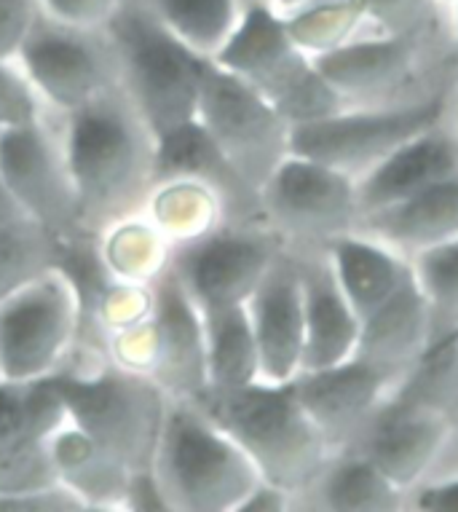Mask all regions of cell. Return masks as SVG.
I'll return each mask as SVG.
<instances>
[{"label":"cell","mask_w":458,"mask_h":512,"mask_svg":"<svg viewBox=\"0 0 458 512\" xmlns=\"http://www.w3.org/2000/svg\"><path fill=\"white\" fill-rule=\"evenodd\" d=\"M59 132L81 223L89 234L145 210L156 185L159 137L124 86L59 118Z\"/></svg>","instance_id":"obj_1"},{"label":"cell","mask_w":458,"mask_h":512,"mask_svg":"<svg viewBox=\"0 0 458 512\" xmlns=\"http://www.w3.org/2000/svg\"><path fill=\"white\" fill-rule=\"evenodd\" d=\"M207 325V373L209 389H242L260 381V352L252 330L250 311L244 306L209 311Z\"/></svg>","instance_id":"obj_28"},{"label":"cell","mask_w":458,"mask_h":512,"mask_svg":"<svg viewBox=\"0 0 458 512\" xmlns=\"http://www.w3.org/2000/svg\"><path fill=\"white\" fill-rule=\"evenodd\" d=\"M268 226H220L172 252V271L201 314L244 306L282 252Z\"/></svg>","instance_id":"obj_13"},{"label":"cell","mask_w":458,"mask_h":512,"mask_svg":"<svg viewBox=\"0 0 458 512\" xmlns=\"http://www.w3.org/2000/svg\"><path fill=\"white\" fill-rule=\"evenodd\" d=\"M124 0H38V9L62 25L81 30H108Z\"/></svg>","instance_id":"obj_37"},{"label":"cell","mask_w":458,"mask_h":512,"mask_svg":"<svg viewBox=\"0 0 458 512\" xmlns=\"http://www.w3.org/2000/svg\"><path fill=\"white\" fill-rule=\"evenodd\" d=\"M325 250L359 319L370 317L413 277V266L405 255L362 231L338 236Z\"/></svg>","instance_id":"obj_23"},{"label":"cell","mask_w":458,"mask_h":512,"mask_svg":"<svg viewBox=\"0 0 458 512\" xmlns=\"http://www.w3.org/2000/svg\"><path fill=\"white\" fill-rule=\"evenodd\" d=\"M148 215L172 247L196 242L209 231L225 226V210L220 196L209 185L191 177H167L159 180L145 202Z\"/></svg>","instance_id":"obj_27"},{"label":"cell","mask_w":458,"mask_h":512,"mask_svg":"<svg viewBox=\"0 0 458 512\" xmlns=\"http://www.w3.org/2000/svg\"><path fill=\"white\" fill-rule=\"evenodd\" d=\"M260 352V381L290 384L303 368L306 295L295 252L282 247L247 301Z\"/></svg>","instance_id":"obj_15"},{"label":"cell","mask_w":458,"mask_h":512,"mask_svg":"<svg viewBox=\"0 0 458 512\" xmlns=\"http://www.w3.org/2000/svg\"><path fill=\"white\" fill-rule=\"evenodd\" d=\"M193 403L242 445L260 478L303 496L338 454L290 384L255 381L242 389H207Z\"/></svg>","instance_id":"obj_2"},{"label":"cell","mask_w":458,"mask_h":512,"mask_svg":"<svg viewBox=\"0 0 458 512\" xmlns=\"http://www.w3.org/2000/svg\"><path fill=\"white\" fill-rule=\"evenodd\" d=\"M59 483H65L86 510H124L132 470L105 451L92 435L67 421L49 440Z\"/></svg>","instance_id":"obj_25"},{"label":"cell","mask_w":458,"mask_h":512,"mask_svg":"<svg viewBox=\"0 0 458 512\" xmlns=\"http://www.w3.org/2000/svg\"><path fill=\"white\" fill-rule=\"evenodd\" d=\"M172 512H239L260 472L193 400L172 397L150 464Z\"/></svg>","instance_id":"obj_3"},{"label":"cell","mask_w":458,"mask_h":512,"mask_svg":"<svg viewBox=\"0 0 458 512\" xmlns=\"http://www.w3.org/2000/svg\"><path fill=\"white\" fill-rule=\"evenodd\" d=\"M311 59L351 108L429 100L458 84V57L450 33L384 35L362 30L349 43Z\"/></svg>","instance_id":"obj_5"},{"label":"cell","mask_w":458,"mask_h":512,"mask_svg":"<svg viewBox=\"0 0 458 512\" xmlns=\"http://www.w3.org/2000/svg\"><path fill=\"white\" fill-rule=\"evenodd\" d=\"M458 0H437V6H440L442 11H445V14H448L450 17V11H453V6H456Z\"/></svg>","instance_id":"obj_47"},{"label":"cell","mask_w":458,"mask_h":512,"mask_svg":"<svg viewBox=\"0 0 458 512\" xmlns=\"http://www.w3.org/2000/svg\"><path fill=\"white\" fill-rule=\"evenodd\" d=\"M51 483H59V478L49 440L19 437L0 451V494H19Z\"/></svg>","instance_id":"obj_35"},{"label":"cell","mask_w":458,"mask_h":512,"mask_svg":"<svg viewBox=\"0 0 458 512\" xmlns=\"http://www.w3.org/2000/svg\"><path fill=\"white\" fill-rule=\"evenodd\" d=\"M295 510V496L287 494L284 488L260 480L258 486L252 488V494L244 499L239 512H290Z\"/></svg>","instance_id":"obj_43"},{"label":"cell","mask_w":458,"mask_h":512,"mask_svg":"<svg viewBox=\"0 0 458 512\" xmlns=\"http://www.w3.org/2000/svg\"><path fill=\"white\" fill-rule=\"evenodd\" d=\"M41 9L38 0H0V59L17 62Z\"/></svg>","instance_id":"obj_39"},{"label":"cell","mask_w":458,"mask_h":512,"mask_svg":"<svg viewBox=\"0 0 458 512\" xmlns=\"http://www.w3.org/2000/svg\"><path fill=\"white\" fill-rule=\"evenodd\" d=\"M456 124H458V97H456Z\"/></svg>","instance_id":"obj_48"},{"label":"cell","mask_w":458,"mask_h":512,"mask_svg":"<svg viewBox=\"0 0 458 512\" xmlns=\"http://www.w3.org/2000/svg\"><path fill=\"white\" fill-rule=\"evenodd\" d=\"M62 239L22 218L0 226V303L59 266Z\"/></svg>","instance_id":"obj_30"},{"label":"cell","mask_w":458,"mask_h":512,"mask_svg":"<svg viewBox=\"0 0 458 512\" xmlns=\"http://www.w3.org/2000/svg\"><path fill=\"white\" fill-rule=\"evenodd\" d=\"M456 94L458 84L429 100L349 108L338 116L292 126V153L359 180L400 145L448 121L456 113Z\"/></svg>","instance_id":"obj_7"},{"label":"cell","mask_w":458,"mask_h":512,"mask_svg":"<svg viewBox=\"0 0 458 512\" xmlns=\"http://www.w3.org/2000/svg\"><path fill=\"white\" fill-rule=\"evenodd\" d=\"M367 30L384 35L450 33V17L437 0H362Z\"/></svg>","instance_id":"obj_34"},{"label":"cell","mask_w":458,"mask_h":512,"mask_svg":"<svg viewBox=\"0 0 458 512\" xmlns=\"http://www.w3.org/2000/svg\"><path fill=\"white\" fill-rule=\"evenodd\" d=\"M408 510L458 512V475L413 488L408 494Z\"/></svg>","instance_id":"obj_42"},{"label":"cell","mask_w":458,"mask_h":512,"mask_svg":"<svg viewBox=\"0 0 458 512\" xmlns=\"http://www.w3.org/2000/svg\"><path fill=\"white\" fill-rule=\"evenodd\" d=\"M0 175L22 212L38 226L62 242L89 236L67 169L59 116L0 132Z\"/></svg>","instance_id":"obj_12"},{"label":"cell","mask_w":458,"mask_h":512,"mask_svg":"<svg viewBox=\"0 0 458 512\" xmlns=\"http://www.w3.org/2000/svg\"><path fill=\"white\" fill-rule=\"evenodd\" d=\"M357 231L389 244L408 261L418 252L458 239V177L442 180L397 204L365 212Z\"/></svg>","instance_id":"obj_22"},{"label":"cell","mask_w":458,"mask_h":512,"mask_svg":"<svg viewBox=\"0 0 458 512\" xmlns=\"http://www.w3.org/2000/svg\"><path fill=\"white\" fill-rule=\"evenodd\" d=\"M450 38H453V49H456L458 57V3L453 6V11H450Z\"/></svg>","instance_id":"obj_46"},{"label":"cell","mask_w":458,"mask_h":512,"mask_svg":"<svg viewBox=\"0 0 458 512\" xmlns=\"http://www.w3.org/2000/svg\"><path fill=\"white\" fill-rule=\"evenodd\" d=\"M22 218H27V215L22 212V207L17 204L14 194L9 191V185L3 180V175H0V226H9V223H17V220Z\"/></svg>","instance_id":"obj_44"},{"label":"cell","mask_w":458,"mask_h":512,"mask_svg":"<svg viewBox=\"0 0 458 512\" xmlns=\"http://www.w3.org/2000/svg\"><path fill=\"white\" fill-rule=\"evenodd\" d=\"M410 266L432 311V344L458 336V239L418 252Z\"/></svg>","instance_id":"obj_33"},{"label":"cell","mask_w":458,"mask_h":512,"mask_svg":"<svg viewBox=\"0 0 458 512\" xmlns=\"http://www.w3.org/2000/svg\"><path fill=\"white\" fill-rule=\"evenodd\" d=\"M196 54L215 59L242 22L247 0H145Z\"/></svg>","instance_id":"obj_29"},{"label":"cell","mask_w":458,"mask_h":512,"mask_svg":"<svg viewBox=\"0 0 458 512\" xmlns=\"http://www.w3.org/2000/svg\"><path fill=\"white\" fill-rule=\"evenodd\" d=\"M51 378L75 427L132 472L150 470L172 400L161 384L105 357H75Z\"/></svg>","instance_id":"obj_4"},{"label":"cell","mask_w":458,"mask_h":512,"mask_svg":"<svg viewBox=\"0 0 458 512\" xmlns=\"http://www.w3.org/2000/svg\"><path fill=\"white\" fill-rule=\"evenodd\" d=\"M266 226L290 250H317L357 231V180L322 161L290 153L260 191Z\"/></svg>","instance_id":"obj_9"},{"label":"cell","mask_w":458,"mask_h":512,"mask_svg":"<svg viewBox=\"0 0 458 512\" xmlns=\"http://www.w3.org/2000/svg\"><path fill=\"white\" fill-rule=\"evenodd\" d=\"M292 41L309 57L349 43L354 35L367 30V14L362 0H314L303 9L284 17Z\"/></svg>","instance_id":"obj_32"},{"label":"cell","mask_w":458,"mask_h":512,"mask_svg":"<svg viewBox=\"0 0 458 512\" xmlns=\"http://www.w3.org/2000/svg\"><path fill=\"white\" fill-rule=\"evenodd\" d=\"M108 35L121 59V86L156 137L196 121L212 59L185 46L145 0H124Z\"/></svg>","instance_id":"obj_6"},{"label":"cell","mask_w":458,"mask_h":512,"mask_svg":"<svg viewBox=\"0 0 458 512\" xmlns=\"http://www.w3.org/2000/svg\"><path fill=\"white\" fill-rule=\"evenodd\" d=\"M220 151L258 191L292 153L290 121L242 78L209 62L199 116Z\"/></svg>","instance_id":"obj_11"},{"label":"cell","mask_w":458,"mask_h":512,"mask_svg":"<svg viewBox=\"0 0 458 512\" xmlns=\"http://www.w3.org/2000/svg\"><path fill=\"white\" fill-rule=\"evenodd\" d=\"M17 65L54 116H67L121 86V59L108 30H81L38 14Z\"/></svg>","instance_id":"obj_10"},{"label":"cell","mask_w":458,"mask_h":512,"mask_svg":"<svg viewBox=\"0 0 458 512\" xmlns=\"http://www.w3.org/2000/svg\"><path fill=\"white\" fill-rule=\"evenodd\" d=\"M290 250V247H287ZM298 258L306 295V346L303 370H325L354 360L362 319L343 293L325 247L292 250Z\"/></svg>","instance_id":"obj_19"},{"label":"cell","mask_w":458,"mask_h":512,"mask_svg":"<svg viewBox=\"0 0 458 512\" xmlns=\"http://www.w3.org/2000/svg\"><path fill=\"white\" fill-rule=\"evenodd\" d=\"M167 177H191L209 185L223 202L225 226H266L260 191L220 151L199 118L159 137L156 183Z\"/></svg>","instance_id":"obj_18"},{"label":"cell","mask_w":458,"mask_h":512,"mask_svg":"<svg viewBox=\"0 0 458 512\" xmlns=\"http://www.w3.org/2000/svg\"><path fill=\"white\" fill-rule=\"evenodd\" d=\"M0 512H86V504L65 483H51L19 494H0Z\"/></svg>","instance_id":"obj_38"},{"label":"cell","mask_w":458,"mask_h":512,"mask_svg":"<svg viewBox=\"0 0 458 512\" xmlns=\"http://www.w3.org/2000/svg\"><path fill=\"white\" fill-rule=\"evenodd\" d=\"M0 381H3V373H0Z\"/></svg>","instance_id":"obj_49"},{"label":"cell","mask_w":458,"mask_h":512,"mask_svg":"<svg viewBox=\"0 0 458 512\" xmlns=\"http://www.w3.org/2000/svg\"><path fill=\"white\" fill-rule=\"evenodd\" d=\"M19 437H30L25 416V387L0 381V451Z\"/></svg>","instance_id":"obj_40"},{"label":"cell","mask_w":458,"mask_h":512,"mask_svg":"<svg viewBox=\"0 0 458 512\" xmlns=\"http://www.w3.org/2000/svg\"><path fill=\"white\" fill-rule=\"evenodd\" d=\"M124 510L132 512H172L164 491H161L159 478L153 475V470H137L129 478V488H126Z\"/></svg>","instance_id":"obj_41"},{"label":"cell","mask_w":458,"mask_h":512,"mask_svg":"<svg viewBox=\"0 0 458 512\" xmlns=\"http://www.w3.org/2000/svg\"><path fill=\"white\" fill-rule=\"evenodd\" d=\"M268 3H271L282 17H287V14L303 9V6H309V3H314V0H268Z\"/></svg>","instance_id":"obj_45"},{"label":"cell","mask_w":458,"mask_h":512,"mask_svg":"<svg viewBox=\"0 0 458 512\" xmlns=\"http://www.w3.org/2000/svg\"><path fill=\"white\" fill-rule=\"evenodd\" d=\"M153 325L159 341L153 381L177 400L204 395L209 389L207 325L172 266L153 282Z\"/></svg>","instance_id":"obj_17"},{"label":"cell","mask_w":458,"mask_h":512,"mask_svg":"<svg viewBox=\"0 0 458 512\" xmlns=\"http://www.w3.org/2000/svg\"><path fill=\"white\" fill-rule=\"evenodd\" d=\"M458 97V94H456ZM458 177V124L456 113L442 124L426 129L400 145L392 156L375 164L357 180L359 210L375 212L397 204L426 188Z\"/></svg>","instance_id":"obj_20"},{"label":"cell","mask_w":458,"mask_h":512,"mask_svg":"<svg viewBox=\"0 0 458 512\" xmlns=\"http://www.w3.org/2000/svg\"><path fill=\"white\" fill-rule=\"evenodd\" d=\"M81 338V303L65 271L51 269L0 303V373L27 384L57 376Z\"/></svg>","instance_id":"obj_8"},{"label":"cell","mask_w":458,"mask_h":512,"mask_svg":"<svg viewBox=\"0 0 458 512\" xmlns=\"http://www.w3.org/2000/svg\"><path fill=\"white\" fill-rule=\"evenodd\" d=\"M429 344H432V311L413 274L389 301L362 319L354 357L400 381L424 357Z\"/></svg>","instance_id":"obj_21"},{"label":"cell","mask_w":458,"mask_h":512,"mask_svg":"<svg viewBox=\"0 0 458 512\" xmlns=\"http://www.w3.org/2000/svg\"><path fill=\"white\" fill-rule=\"evenodd\" d=\"M292 387L327 440L343 451L386 403L397 381L384 370L354 357L335 368L303 370L292 378Z\"/></svg>","instance_id":"obj_16"},{"label":"cell","mask_w":458,"mask_h":512,"mask_svg":"<svg viewBox=\"0 0 458 512\" xmlns=\"http://www.w3.org/2000/svg\"><path fill=\"white\" fill-rule=\"evenodd\" d=\"M456 338H458V336H456Z\"/></svg>","instance_id":"obj_50"},{"label":"cell","mask_w":458,"mask_h":512,"mask_svg":"<svg viewBox=\"0 0 458 512\" xmlns=\"http://www.w3.org/2000/svg\"><path fill=\"white\" fill-rule=\"evenodd\" d=\"M456 429V416L389 395L349 448L362 451L386 478L410 494L432 475Z\"/></svg>","instance_id":"obj_14"},{"label":"cell","mask_w":458,"mask_h":512,"mask_svg":"<svg viewBox=\"0 0 458 512\" xmlns=\"http://www.w3.org/2000/svg\"><path fill=\"white\" fill-rule=\"evenodd\" d=\"M54 116L22 73L17 62L0 59V132L17 129V126L38 124L43 118Z\"/></svg>","instance_id":"obj_36"},{"label":"cell","mask_w":458,"mask_h":512,"mask_svg":"<svg viewBox=\"0 0 458 512\" xmlns=\"http://www.w3.org/2000/svg\"><path fill=\"white\" fill-rule=\"evenodd\" d=\"M295 510L322 512H400L408 494L389 480L357 448H343L327 464L317 483L298 496Z\"/></svg>","instance_id":"obj_24"},{"label":"cell","mask_w":458,"mask_h":512,"mask_svg":"<svg viewBox=\"0 0 458 512\" xmlns=\"http://www.w3.org/2000/svg\"><path fill=\"white\" fill-rule=\"evenodd\" d=\"M94 239L105 269L121 282L153 285L172 266L175 247L145 212L110 223Z\"/></svg>","instance_id":"obj_26"},{"label":"cell","mask_w":458,"mask_h":512,"mask_svg":"<svg viewBox=\"0 0 458 512\" xmlns=\"http://www.w3.org/2000/svg\"><path fill=\"white\" fill-rule=\"evenodd\" d=\"M392 397L458 419V338L429 344L424 357L397 381Z\"/></svg>","instance_id":"obj_31"}]
</instances>
